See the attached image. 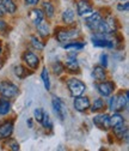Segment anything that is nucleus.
I'll list each match as a JSON object with an SVG mask.
<instances>
[{
  "instance_id": "20e7f679",
  "label": "nucleus",
  "mask_w": 129,
  "mask_h": 151,
  "mask_svg": "<svg viewBox=\"0 0 129 151\" xmlns=\"http://www.w3.org/2000/svg\"><path fill=\"white\" fill-rule=\"evenodd\" d=\"M95 89L96 91L99 93V96L103 97V99H108L110 95H113L115 89H116V85L113 81H102V82H96L95 83Z\"/></svg>"
},
{
  "instance_id": "58836bf2",
  "label": "nucleus",
  "mask_w": 129,
  "mask_h": 151,
  "mask_svg": "<svg viewBox=\"0 0 129 151\" xmlns=\"http://www.w3.org/2000/svg\"><path fill=\"white\" fill-rule=\"evenodd\" d=\"M124 1H128V0H124Z\"/></svg>"
},
{
  "instance_id": "f257e3e1",
  "label": "nucleus",
  "mask_w": 129,
  "mask_h": 151,
  "mask_svg": "<svg viewBox=\"0 0 129 151\" xmlns=\"http://www.w3.org/2000/svg\"><path fill=\"white\" fill-rule=\"evenodd\" d=\"M78 37H80V31L78 29H73L71 27H60L55 30V39L59 43H67L69 41L77 40Z\"/></svg>"
},
{
  "instance_id": "39448f33",
  "label": "nucleus",
  "mask_w": 129,
  "mask_h": 151,
  "mask_svg": "<svg viewBox=\"0 0 129 151\" xmlns=\"http://www.w3.org/2000/svg\"><path fill=\"white\" fill-rule=\"evenodd\" d=\"M22 60L25 64V66L31 71H36L40 67V63H41L40 56L32 50H25L22 54Z\"/></svg>"
},
{
  "instance_id": "6ab92c4d",
  "label": "nucleus",
  "mask_w": 129,
  "mask_h": 151,
  "mask_svg": "<svg viewBox=\"0 0 129 151\" xmlns=\"http://www.w3.org/2000/svg\"><path fill=\"white\" fill-rule=\"evenodd\" d=\"M125 124V119L123 118V115L121 114L120 111H113V114L109 116V125H110V129L124 125Z\"/></svg>"
},
{
  "instance_id": "4c0bfd02",
  "label": "nucleus",
  "mask_w": 129,
  "mask_h": 151,
  "mask_svg": "<svg viewBox=\"0 0 129 151\" xmlns=\"http://www.w3.org/2000/svg\"><path fill=\"white\" fill-rule=\"evenodd\" d=\"M1 54H3V46L0 43V56H1Z\"/></svg>"
},
{
  "instance_id": "4be33fe9",
  "label": "nucleus",
  "mask_w": 129,
  "mask_h": 151,
  "mask_svg": "<svg viewBox=\"0 0 129 151\" xmlns=\"http://www.w3.org/2000/svg\"><path fill=\"white\" fill-rule=\"evenodd\" d=\"M13 73H14V76L18 79H24L30 74L29 71H28V67L24 66V65H21V64L13 66Z\"/></svg>"
},
{
  "instance_id": "9d476101",
  "label": "nucleus",
  "mask_w": 129,
  "mask_h": 151,
  "mask_svg": "<svg viewBox=\"0 0 129 151\" xmlns=\"http://www.w3.org/2000/svg\"><path fill=\"white\" fill-rule=\"evenodd\" d=\"M76 9H77V14L79 17H86L95 11L93 4L91 3V0H78L76 4Z\"/></svg>"
},
{
  "instance_id": "dca6fc26",
  "label": "nucleus",
  "mask_w": 129,
  "mask_h": 151,
  "mask_svg": "<svg viewBox=\"0 0 129 151\" xmlns=\"http://www.w3.org/2000/svg\"><path fill=\"white\" fill-rule=\"evenodd\" d=\"M92 78L95 79V82H102L108 79V73L106 68L103 67L102 65H96L92 70Z\"/></svg>"
},
{
  "instance_id": "473e14b6",
  "label": "nucleus",
  "mask_w": 129,
  "mask_h": 151,
  "mask_svg": "<svg viewBox=\"0 0 129 151\" xmlns=\"http://www.w3.org/2000/svg\"><path fill=\"white\" fill-rule=\"evenodd\" d=\"M99 65H102L103 67L108 68V65H109V56L106 53H102L100 56H99Z\"/></svg>"
},
{
  "instance_id": "7c9ffc66",
  "label": "nucleus",
  "mask_w": 129,
  "mask_h": 151,
  "mask_svg": "<svg viewBox=\"0 0 129 151\" xmlns=\"http://www.w3.org/2000/svg\"><path fill=\"white\" fill-rule=\"evenodd\" d=\"M5 146H7V149H10V150H12V151H18V150L21 149V146H19V144H18V142H17L16 139H12L11 137L7 138V139H5Z\"/></svg>"
},
{
  "instance_id": "2f4dec72",
  "label": "nucleus",
  "mask_w": 129,
  "mask_h": 151,
  "mask_svg": "<svg viewBox=\"0 0 129 151\" xmlns=\"http://www.w3.org/2000/svg\"><path fill=\"white\" fill-rule=\"evenodd\" d=\"M43 114H44V109H42V108H36V109L33 110V119H35V121H37L38 124H41L42 118H43Z\"/></svg>"
},
{
  "instance_id": "f704fd0d",
  "label": "nucleus",
  "mask_w": 129,
  "mask_h": 151,
  "mask_svg": "<svg viewBox=\"0 0 129 151\" xmlns=\"http://www.w3.org/2000/svg\"><path fill=\"white\" fill-rule=\"evenodd\" d=\"M24 1H25V5H26V6L33 7V6H37V5L40 4L41 0H24Z\"/></svg>"
},
{
  "instance_id": "b1692460",
  "label": "nucleus",
  "mask_w": 129,
  "mask_h": 151,
  "mask_svg": "<svg viewBox=\"0 0 129 151\" xmlns=\"http://www.w3.org/2000/svg\"><path fill=\"white\" fill-rule=\"evenodd\" d=\"M11 102H10V99H6V97H0V115L1 116H5L7 114H10L11 111Z\"/></svg>"
},
{
  "instance_id": "393cba45",
  "label": "nucleus",
  "mask_w": 129,
  "mask_h": 151,
  "mask_svg": "<svg viewBox=\"0 0 129 151\" xmlns=\"http://www.w3.org/2000/svg\"><path fill=\"white\" fill-rule=\"evenodd\" d=\"M84 47H85V43L84 42H80V41H69V42H67V43H65L63 45V49H66V50H71V52H79V50H81V49H84Z\"/></svg>"
},
{
  "instance_id": "2eb2a0df",
  "label": "nucleus",
  "mask_w": 129,
  "mask_h": 151,
  "mask_svg": "<svg viewBox=\"0 0 129 151\" xmlns=\"http://www.w3.org/2000/svg\"><path fill=\"white\" fill-rule=\"evenodd\" d=\"M28 16H29V19L32 22L33 25H38L40 23H42L46 19L42 9H38V7H36V6H33L29 11V14Z\"/></svg>"
},
{
  "instance_id": "bb28decb",
  "label": "nucleus",
  "mask_w": 129,
  "mask_h": 151,
  "mask_svg": "<svg viewBox=\"0 0 129 151\" xmlns=\"http://www.w3.org/2000/svg\"><path fill=\"white\" fill-rule=\"evenodd\" d=\"M41 79H42V83H43V85H44V89H46L47 91H49L51 84H50L49 72H48V68H47V67H43L42 71H41Z\"/></svg>"
},
{
  "instance_id": "ddd939ff",
  "label": "nucleus",
  "mask_w": 129,
  "mask_h": 151,
  "mask_svg": "<svg viewBox=\"0 0 129 151\" xmlns=\"http://www.w3.org/2000/svg\"><path fill=\"white\" fill-rule=\"evenodd\" d=\"M63 65H65V71H68L69 73H79L80 72V65L76 58V52H72L71 54H68V58Z\"/></svg>"
},
{
  "instance_id": "9b49d317",
  "label": "nucleus",
  "mask_w": 129,
  "mask_h": 151,
  "mask_svg": "<svg viewBox=\"0 0 129 151\" xmlns=\"http://www.w3.org/2000/svg\"><path fill=\"white\" fill-rule=\"evenodd\" d=\"M14 131V120H5L3 122H0V140H5L10 138L13 134Z\"/></svg>"
},
{
  "instance_id": "a211bd4d",
  "label": "nucleus",
  "mask_w": 129,
  "mask_h": 151,
  "mask_svg": "<svg viewBox=\"0 0 129 151\" xmlns=\"http://www.w3.org/2000/svg\"><path fill=\"white\" fill-rule=\"evenodd\" d=\"M61 21L66 27H72L76 23V12L72 9H66L61 14Z\"/></svg>"
},
{
  "instance_id": "c85d7f7f",
  "label": "nucleus",
  "mask_w": 129,
  "mask_h": 151,
  "mask_svg": "<svg viewBox=\"0 0 129 151\" xmlns=\"http://www.w3.org/2000/svg\"><path fill=\"white\" fill-rule=\"evenodd\" d=\"M41 125L43 126V128L46 129H53V120L49 116V114L44 110V114H43V118H42V121H41Z\"/></svg>"
},
{
  "instance_id": "a878e982",
  "label": "nucleus",
  "mask_w": 129,
  "mask_h": 151,
  "mask_svg": "<svg viewBox=\"0 0 129 151\" xmlns=\"http://www.w3.org/2000/svg\"><path fill=\"white\" fill-rule=\"evenodd\" d=\"M30 43H31V46H32L33 49L38 50V52H42V50L44 49V46H46L44 42L40 39V37L35 36V35H32V36L30 37Z\"/></svg>"
},
{
  "instance_id": "1a4fd4ad",
  "label": "nucleus",
  "mask_w": 129,
  "mask_h": 151,
  "mask_svg": "<svg viewBox=\"0 0 129 151\" xmlns=\"http://www.w3.org/2000/svg\"><path fill=\"white\" fill-rule=\"evenodd\" d=\"M51 108L55 113V115L59 118L60 121H63L67 116V110H66V106L63 103V101L59 97H53L51 100Z\"/></svg>"
},
{
  "instance_id": "ea45409f",
  "label": "nucleus",
  "mask_w": 129,
  "mask_h": 151,
  "mask_svg": "<svg viewBox=\"0 0 129 151\" xmlns=\"http://www.w3.org/2000/svg\"><path fill=\"white\" fill-rule=\"evenodd\" d=\"M0 3H1V0H0Z\"/></svg>"
},
{
  "instance_id": "e433bc0d",
  "label": "nucleus",
  "mask_w": 129,
  "mask_h": 151,
  "mask_svg": "<svg viewBox=\"0 0 129 151\" xmlns=\"http://www.w3.org/2000/svg\"><path fill=\"white\" fill-rule=\"evenodd\" d=\"M26 125L29 126V128H32V119H28L26 120Z\"/></svg>"
},
{
  "instance_id": "0eeeda50",
  "label": "nucleus",
  "mask_w": 129,
  "mask_h": 151,
  "mask_svg": "<svg viewBox=\"0 0 129 151\" xmlns=\"http://www.w3.org/2000/svg\"><path fill=\"white\" fill-rule=\"evenodd\" d=\"M92 43L95 47H99V48H114L115 47V40H110L108 35H103V34H98L95 32V35L92 36Z\"/></svg>"
},
{
  "instance_id": "72a5a7b5",
  "label": "nucleus",
  "mask_w": 129,
  "mask_h": 151,
  "mask_svg": "<svg viewBox=\"0 0 129 151\" xmlns=\"http://www.w3.org/2000/svg\"><path fill=\"white\" fill-rule=\"evenodd\" d=\"M117 10L120 11V12H125V11H128L129 10V3L128 1H124V3H120L118 5H117Z\"/></svg>"
},
{
  "instance_id": "cd10ccee",
  "label": "nucleus",
  "mask_w": 129,
  "mask_h": 151,
  "mask_svg": "<svg viewBox=\"0 0 129 151\" xmlns=\"http://www.w3.org/2000/svg\"><path fill=\"white\" fill-rule=\"evenodd\" d=\"M104 19H105V22L108 23V25L110 27V29L113 30V32L116 34V31H117V29H118V23H117L116 18H115L114 16H111V14H108L106 17H104Z\"/></svg>"
},
{
  "instance_id": "423d86ee",
  "label": "nucleus",
  "mask_w": 129,
  "mask_h": 151,
  "mask_svg": "<svg viewBox=\"0 0 129 151\" xmlns=\"http://www.w3.org/2000/svg\"><path fill=\"white\" fill-rule=\"evenodd\" d=\"M115 96V106H114V111H124L128 109V104H129V96H128V90L124 91H120L118 93H116Z\"/></svg>"
},
{
  "instance_id": "c756f323",
  "label": "nucleus",
  "mask_w": 129,
  "mask_h": 151,
  "mask_svg": "<svg viewBox=\"0 0 129 151\" xmlns=\"http://www.w3.org/2000/svg\"><path fill=\"white\" fill-rule=\"evenodd\" d=\"M51 68H53V72L55 76H61L63 72H65V65L61 61H55L53 65H51Z\"/></svg>"
},
{
  "instance_id": "7ed1b4c3",
  "label": "nucleus",
  "mask_w": 129,
  "mask_h": 151,
  "mask_svg": "<svg viewBox=\"0 0 129 151\" xmlns=\"http://www.w3.org/2000/svg\"><path fill=\"white\" fill-rule=\"evenodd\" d=\"M19 95V88L12 83L11 81H1L0 82V96L6 99H13Z\"/></svg>"
},
{
  "instance_id": "f8f14e48",
  "label": "nucleus",
  "mask_w": 129,
  "mask_h": 151,
  "mask_svg": "<svg viewBox=\"0 0 129 151\" xmlns=\"http://www.w3.org/2000/svg\"><path fill=\"white\" fill-rule=\"evenodd\" d=\"M109 114L108 113H97V114L95 115V118L92 119V121H93V125L96 127H98L99 129L102 131H109L110 129V125H109Z\"/></svg>"
},
{
  "instance_id": "f03ea898",
  "label": "nucleus",
  "mask_w": 129,
  "mask_h": 151,
  "mask_svg": "<svg viewBox=\"0 0 129 151\" xmlns=\"http://www.w3.org/2000/svg\"><path fill=\"white\" fill-rule=\"evenodd\" d=\"M66 86H67V90H68L69 95L72 97H78V96L84 95L86 89H87L86 84L83 81H80V79H78L76 77L68 78L66 81Z\"/></svg>"
},
{
  "instance_id": "c9c22d12",
  "label": "nucleus",
  "mask_w": 129,
  "mask_h": 151,
  "mask_svg": "<svg viewBox=\"0 0 129 151\" xmlns=\"http://www.w3.org/2000/svg\"><path fill=\"white\" fill-rule=\"evenodd\" d=\"M5 16H6V12H5V10H4L1 3H0V18H4Z\"/></svg>"
},
{
  "instance_id": "5701e85b",
  "label": "nucleus",
  "mask_w": 129,
  "mask_h": 151,
  "mask_svg": "<svg viewBox=\"0 0 129 151\" xmlns=\"http://www.w3.org/2000/svg\"><path fill=\"white\" fill-rule=\"evenodd\" d=\"M105 106H106V102L104 101V99L103 97H97V99H95L93 102L91 103L90 110L92 113H99L105 108Z\"/></svg>"
},
{
  "instance_id": "4468645a",
  "label": "nucleus",
  "mask_w": 129,
  "mask_h": 151,
  "mask_svg": "<svg viewBox=\"0 0 129 151\" xmlns=\"http://www.w3.org/2000/svg\"><path fill=\"white\" fill-rule=\"evenodd\" d=\"M90 106H91L90 99L84 95L74 97V101H73V107L79 113H85V111L90 110Z\"/></svg>"
},
{
  "instance_id": "f3484780",
  "label": "nucleus",
  "mask_w": 129,
  "mask_h": 151,
  "mask_svg": "<svg viewBox=\"0 0 129 151\" xmlns=\"http://www.w3.org/2000/svg\"><path fill=\"white\" fill-rule=\"evenodd\" d=\"M41 9H42L44 17L47 19H53L55 17V13H56L55 11H56V9H55V5L51 1H49V0H44L41 5Z\"/></svg>"
},
{
  "instance_id": "412c9836",
  "label": "nucleus",
  "mask_w": 129,
  "mask_h": 151,
  "mask_svg": "<svg viewBox=\"0 0 129 151\" xmlns=\"http://www.w3.org/2000/svg\"><path fill=\"white\" fill-rule=\"evenodd\" d=\"M1 5H3L6 14H14L18 10L16 0H1Z\"/></svg>"
},
{
  "instance_id": "6e6552de",
  "label": "nucleus",
  "mask_w": 129,
  "mask_h": 151,
  "mask_svg": "<svg viewBox=\"0 0 129 151\" xmlns=\"http://www.w3.org/2000/svg\"><path fill=\"white\" fill-rule=\"evenodd\" d=\"M103 18V14L99 11H93L92 13H90L88 16L85 17V25L88 30H91L92 32H96L97 27L99 25L100 21Z\"/></svg>"
},
{
  "instance_id": "aec40b11",
  "label": "nucleus",
  "mask_w": 129,
  "mask_h": 151,
  "mask_svg": "<svg viewBox=\"0 0 129 151\" xmlns=\"http://www.w3.org/2000/svg\"><path fill=\"white\" fill-rule=\"evenodd\" d=\"M36 28H37V34H38V36L41 37V39H48L49 37V35H50V25L47 23V22H42V23H40L38 25H36Z\"/></svg>"
}]
</instances>
